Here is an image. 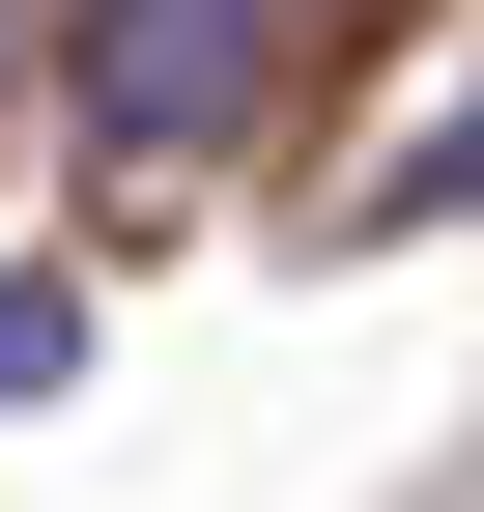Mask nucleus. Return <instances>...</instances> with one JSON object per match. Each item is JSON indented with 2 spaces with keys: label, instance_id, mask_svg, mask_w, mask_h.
<instances>
[{
  "label": "nucleus",
  "instance_id": "f257e3e1",
  "mask_svg": "<svg viewBox=\"0 0 484 512\" xmlns=\"http://www.w3.org/2000/svg\"><path fill=\"white\" fill-rule=\"evenodd\" d=\"M285 0H86V143H228Z\"/></svg>",
  "mask_w": 484,
  "mask_h": 512
}]
</instances>
